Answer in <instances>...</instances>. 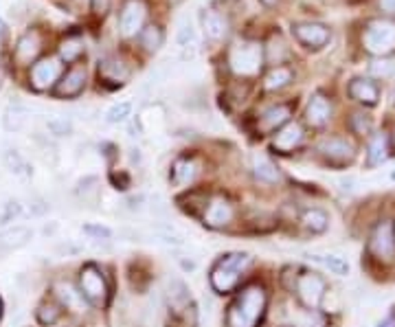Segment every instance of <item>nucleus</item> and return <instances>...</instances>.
Returning a JSON list of instances; mask_svg holds the SVG:
<instances>
[{
	"mask_svg": "<svg viewBox=\"0 0 395 327\" xmlns=\"http://www.w3.org/2000/svg\"><path fill=\"white\" fill-rule=\"evenodd\" d=\"M53 251H55V255H58V257H73V255H79L83 251V246H79V244L70 242V240H64L60 244H55Z\"/></svg>",
	"mask_w": 395,
	"mask_h": 327,
	"instance_id": "nucleus-40",
	"label": "nucleus"
},
{
	"mask_svg": "<svg viewBox=\"0 0 395 327\" xmlns=\"http://www.w3.org/2000/svg\"><path fill=\"white\" fill-rule=\"evenodd\" d=\"M349 97L364 106H376L380 99V90L371 79H354L349 84Z\"/></svg>",
	"mask_w": 395,
	"mask_h": 327,
	"instance_id": "nucleus-20",
	"label": "nucleus"
},
{
	"mask_svg": "<svg viewBox=\"0 0 395 327\" xmlns=\"http://www.w3.org/2000/svg\"><path fill=\"white\" fill-rule=\"evenodd\" d=\"M62 317V305L60 303H55V301H45V303H40V308L35 310V319L40 325H55L60 321Z\"/></svg>",
	"mask_w": 395,
	"mask_h": 327,
	"instance_id": "nucleus-32",
	"label": "nucleus"
},
{
	"mask_svg": "<svg viewBox=\"0 0 395 327\" xmlns=\"http://www.w3.org/2000/svg\"><path fill=\"white\" fill-rule=\"evenodd\" d=\"M202 29H204L207 37L222 40L224 35L229 33V22H227V18L222 16V13L213 11V9H207L202 13Z\"/></svg>",
	"mask_w": 395,
	"mask_h": 327,
	"instance_id": "nucleus-23",
	"label": "nucleus"
},
{
	"mask_svg": "<svg viewBox=\"0 0 395 327\" xmlns=\"http://www.w3.org/2000/svg\"><path fill=\"white\" fill-rule=\"evenodd\" d=\"M55 296L60 299L62 308L75 312V315L86 312V299H83V294L79 290H75L68 281H58V283H55Z\"/></svg>",
	"mask_w": 395,
	"mask_h": 327,
	"instance_id": "nucleus-16",
	"label": "nucleus"
},
{
	"mask_svg": "<svg viewBox=\"0 0 395 327\" xmlns=\"http://www.w3.org/2000/svg\"><path fill=\"white\" fill-rule=\"evenodd\" d=\"M292 79H294V73L290 71V68H286V66H275L273 71L266 75L264 86H266L268 90H279V88L288 86Z\"/></svg>",
	"mask_w": 395,
	"mask_h": 327,
	"instance_id": "nucleus-30",
	"label": "nucleus"
},
{
	"mask_svg": "<svg viewBox=\"0 0 395 327\" xmlns=\"http://www.w3.org/2000/svg\"><path fill=\"white\" fill-rule=\"evenodd\" d=\"M55 230H58V224L51 222V224H47L45 228H42V233H45V235L49 237V235H53V233H55Z\"/></svg>",
	"mask_w": 395,
	"mask_h": 327,
	"instance_id": "nucleus-53",
	"label": "nucleus"
},
{
	"mask_svg": "<svg viewBox=\"0 0 395 327\" xmlns=\"http://www.w3.org/2000/svg\"><path fill=\"white\" fill-rule=\"evenodd\" d=\"M77 194L83 202H92L99 196V178L97 176H86L77 183Z\"/></svg>",
	"mask_w": 395,
	"mask_h": 327,
	"instance_id": "nucleus-37",
	"label": "nucleus"
},
{
	"mask_svg": "<svg viewBox=\"0 0 395 327\" xmlns=\"http://www.w3.org/2000/svg\"><path fill=\"white\" fill-rule=\"evenodd\" d=\"M393 73H395V62H376L373 64V75L389 77Z\"/></svg>",
	"mask_w": 395,
	"mask_h": 327,
	"instance_id": "nucleus-45",
	"label": "nucleus"
},
{
	"mask_svg": "<svg viewBox=\"0 0 395 327\" xmlns=\"http://www.w3.org/2000/svg\"><path fill=\"white\" fill-rule=\"evenodd\" d=\"M81 230L90 240H110L112 237V230L108 226H102V224H83Z\"/></svg>",
	"mask_w": 395,
	"mask_h": 327,
	"instance_id": "nucleus-41",
	"label": "nucleus"
},
{
	"mask_svg": "<svg viewBox=\"0 0 395 327\" xmlns=\"http://www.w3.org/2000/svg\"><path fill=\"white\" fill-rule=\"evenodd\" d=\"M79 292L86 301L102 308L108 301V281L95 264H86L79 272Z\"/></svg>",
	"mask_w": 395,
	"mask_h": 327,
	"instance_id": "nucleus-5",
	"label": "nucleus"
},
{
	"mask_svg": "<svg viewBox=\"0 0 395 327\" xmlns=\"http://www.w3.org/2000/svg\"><path fill=\"white\" fill-rule=\"evenodd\" d=\"M167 301H169V305L174 308V312L187 310V305L191 301L187 283L182 279H169V283H167Z\"/></svg>",
	"mask_w": 395,
	"mask_h": 327,
	"instance_id": "nucleus-24",
	"label": "nucleus"
},
{
	"mask_svg": "<svg viewBox=\"0 0 395 327\" xmlns=\"http://www.w3.org/2000/svg\"><path fill=\"white\" fill-rule=\"evenodd\" d=\"M145 5L140 0H128L121 11V18H119V29L125 37H132L136 33L143 31V24H145Z\"/></svg>",
	"mask_w": 395,
	"mask_h": 327,
	"instance_id": "nucleus-10",
	"label": "nucleus"
},
{
	"mask_svg": "<svg viewBox=\"0 0 395 327\" xmlns=\"http://www.w3.org/2000/svg\"><path fill=\"white\" fill-rule=\"evenodd\" d=\"M60 75H62V64L58 58H42L31 68V75H29L31 88L38 92H45L58 84Z\"/></svg>",
	"mask_w": 395,
	"mask_h": 327,
	"instance_id": "nucleus-8",
	"label": "nucleus"
},
{
	"mask_svg": "<svg viewBox=\"0 0 395 327\" xmlns=\"http://www.w3.org/2000/svg\"><path fill=\"white\" fill-rule=\"evenodd\" d=\"M90 3H92V11L97 16H106L110 9V0H90Z\"/></svg>",
	"mask_w": 395,
	"mask_h": 327,
	"instance_id": "nucleus-49",
	"label": "nucleus"
},
{
	"mask_svg": "<svg viewBox=\"0 0 395 327\" xmlns=\"http://www.w3.org/2000/svg\"><path fill=\"white\" fill-rule=\"evenodd\" d=\"M99 75H102V79L108 81V84L121 86L123 81L130 77V68L119 58H106L102 64H99Z\"/></svg>",
	"mask_w": 395,
	"mask_h": 327,
	"instance_id": "nucleus-19",
	"label": "nucleus"
},
{
	"mask_svg": "<svg viewBox=\"0 0 395 327\" xmlns=\"http://www.w3.org/2000/svg\"><path fill=\"white\" fill-rule=\"evenodd\" d=\"M319 154L325 158V162L336 165V167H345L356 158L354 145H351L347 139H336V136L334 139H325L319 145Z\"/></svg>",
	"mask_w": 395,
	"mask_h": 327,
	"instance_id": "nucleus-9",
	"label": "nucleus"
},
{
	"mask_svg": "<svg viewBox=\"0 0 395 327\" xmlns=\"http://www.w3.org/2000/svg\"><path fill=\"white\" fill-rule=\"evenodd\" d=\"M132 117V101H119L112 103L106 112V121L108 124H125Z\"/></svg>",
	"mask_w": 395,
	"mask_h": 327,
	"instance_id": "nucleus-34",
	"label": "nucleus"
},
{
	"mask_svg": "<svg viewBox=\"0 0 395 327\" xmlns=\"http://www.w3.org/2000/svg\"><path fill=\"white\" fill-rule=\"evenodd\" d=\"M40 47H42V42H40V35L38 33H24L18 40L16 51H13V58H16L18 64L26 66V64H31L38 58Z\"/></svg>",
	"mask_w": 395,
	"mask_h": 327,
	"instance_id": "nucleus-22",
	"label": "nucleus"
},
{
	"mask_svg": "<svg viewBox=\"0 0 395 327\" xmlns=\"http://www.w3.org/2000/svg\"><path fill=\"white\" fill-rule=\"evenodd\" d=\"M119 237L125 240V242H140V240H143V233H140V230H136V228L123 226V228H119Z\"/></svg>",
	"mask_w": 395,
	"mask_h": 327,
	"instance_id": "nucleus-47",
	"label": "nucleus"
},
{
	"mask_svg": "<svg viewBox=\"0 0 395 327\" xmlns=\"http://www.w3.org/2000/svg\"><path fill=\"white\" fill-rule=\"evenodd\" d=\"M380 7H382L387 13H393L395 16V0H380Z\"/></svg>",
	"mask_w": 395,
	"mask_h": 327,
	"instance_id": "nucleus-51",
	"label": "nucleus"
},
{
	"mask_svg": "<svg viewBox=\"0 0 395 327\" xmlns=\"http://www.w3.org/2000/svg\"><path fill=\"white\" fill-rule=\"evenodd\" d=\"M49 202L47 200H42V198H33L31 202H29V213L31 215H35V217H42L45 213H49Z\"/></svg>",
	"mask_w": 395,
	"mask_h": 327,
	"instance_id": "nucleus-44",
	"label": "nucleus"
},
{
	"mask_svg": "<svg viewBox=\"0 0 395 327\" xmlns=\"http://www.w3.org/2000/svg\"><path fill=\"white\" fill-rule=\"evenodd\" d=\"M261 3H264V5H275L277 0H261Z\"/></svg>",
	"mask_w": 395,
	"mask_h": 327,
	"instance_id": "nucleus-56",
	"label": "nucleus"
},
{
	"mask_svg": "<svg viewBox=\"0 0 395 327\" xmlns=\"http://www.w3.org/2000/svg\"><path fill=\"white\" fill-rule=\"evenodd\" d=\"M31 237H33V230L29 226H22V224L7 226L3 233H0V249L3 251L22 249L31 242Z\"/></svg>",
	"mask_w": 395,
	"mask_h": 327,
	"instance_id": "nucleus-18",
	"label": "nucleus"
},
{
	"mask_svg": "<svg viewBox=\"0 0 395 327\" xmlns=\"http://www.w3.org/2000/svg\"><path fill=\"white\" fill-rule=\"evenodd\" d=\"M22 213V204L18 200H9L3 204V211H0V226H5L9 222H13L16 217Z\"/></svg>",
	"mask_w": 395,
	"mask_h": 327,
	"instance_id": "nucleus-39",
	"label": "nucleus"
},
{
	"mask_svg": "<svg viewBox=\"0 0 395 327\" xmlns=\"http://www.w3.org/2000/svg\"><path fill=\"white\" fill-rule=\"evenodd\" d=\"M143 204H145V196L143 194L130 196L128 200H125V209H128V211H140V209H143Z\"/></svg>",
	"mask_w": 395,
	"mask_h": 327,
	"instance_id": "nucleus-48",
	"label": "nucleus"
},
{
	"mask_svg": "<svg viewBox=\"0 0 395 327\" xmlns=\"http://www.w3.org/2000/svg\"><path fill=\"white\" fill-rule=\"evenodd\" d=\"M292 290L299 296V301L303 308L307 310H316L323 299H325V292H328V283L323 279L319 272L314 270H303L301 275L294 277V285Z\"/></svg>",
	"mask_w": 395,
	"mask_h": 327,
	"instance_id": "nucleus-3",
	"label": "nucleus"
},
{
	"mask_svg": "<svg viewBox=\"0 0 395 327\" xmlns=\"http://www.w3.org/2000/svg\"><path fill=\"white\" fill-rule=\"evenodd\" d=\"M301 224L305 226V230H309V233H314V235L325 233L330 226V215L323 209H307L301 215Z\"/></svg>",
	"mask_w": 395,
	"mask_h": 327,
	"instance_id": "nucleus-27",
	"label": "nucleus"
},
{
	"mask_svg": "<svg viewBox=\"0 0 395 327\" xmlns=\"http://www.w3.org/2000/svg\"><path fill=\"white\" fill-rule=\"evenodd\" d=\"M150 211H152L154 217H161V220H165V217L169 215V204L161 196H152L150 198Z\"/></svg>",
	"mask_w": 395,
	"mask_h": 327,
	"instance_id": "nucleus-42",
	"label": "nucleus"
},
{
	"mask_svg": "<svg viewBox=\"0 0 395 327\" xmlns=\"http://www.w3.org/2000/svg\"><path fill=\"white\" fill-rule=\"evenodd\" d=\"M3 79H5V73H3V68H0V86H3Z\"/></svg>",
	"mask_w": 395,
	"mask_h": 327,
	"instance_id": "nucleus-57",
	"label": "nucleus"
},
{
	"mask_svg": "<svg viewBox=\"0 0 395 327\" xmlns=\"http://www.w3.org/2000/svg\"><path fill=\"white\" fill-rule=\"evenodd\" d=\"M5 165L11 174L16 176H31L29 162L24 160V156L18 152V149H7L5 152Z\"/></svg>",
	"mask_w": 395,
	"mask_h": 327,
	"instance_id": "nucleus-33",
	"label": "nucleus"
},
{
	"mask_svg": "<svg viewBox=\"0 0 395 327\" xmlns=\"http://www.w3.org/2000/svg\"><path fill=\"white\" fill-rule=\"evenodd\" d=\"M303 143V128L296 121H288V124L281 128L273 141V147L281 154H290L296 147Z\"/></svg>",
	"mask_w": 395,
	"mask_h": 327,
	"instance_id": "nucleus-14",
	"label": "nucleus"
},
{
	"mask_svg": "<svg viewBox=\"0 0 395 327\" xmlns=\"http://www.w3.org/2000/svg\"><path fill=\"white\" fill-rule=\"evenodd\" d=\"M252 257L246 253H231V255H224L222 260L213 266L211 270V288L220 294H227L231 292L235 285L239 283V277L242 272L250 266Z\"/></svg>",
	"mask_w": 395,
	"mask_h": 327,
	"instance_id": "nucleus-2",
	"label": "nucleus"
},
{
	"mask_svg": "<svg viewBox=\"0 0 395 327\" xmlns=\"http://www.w3.org/2000/svg\"><path fill=\"white\" fill-rule=\"evenodd\" d=\"M378 327H395V312H391V315L382 323H380Z\"/></svg>",
	"mask_w": 395,
	"mask_h": 327,
	"instance_id": "nucleus-52",
	"label": "nucleus"
},
{
	"mask_svg": "<svg viewBox=\"0 0 395 327\" xmlns=\"http://www.w3.org/2000/svg\"><path fill=\"white\" fill-rule=\"evenodd\" d=\"M140 44L145 47V51L154 53L159 51L163 47V31L159 29V26H145L143 31H140Z\"/></svg>",
	"mask_w": 395,
	"mask_h": 327,
	"instance_id": "nucleus-35",
	"label": "nucleus"
},
{
	"mask_svg": "<svg viewBox=\"0 0 395 327\" xmlns=\"http://www.w3.org/2000/svg\"><path fill=\"white\" fill-rule=\"evenodd\" d=\"M266 310V290L261 285H248L227 310L229 327H257Z\"/></svg>",
	"mask_w": 395,
	"mask_h": 327,
	"instance_id": "nucleus-1",
	"label": "nucleus"
},
{
	"mask_svg": "<svg viewBox=\"0 0 395 327\" xmlns=\"http://www.w3.org/2000/svg\"><path fill=\"white\" fill-rule=\"evenodd\" d=\"M309 260L312 262H316L319 266H323V268H328L332 275H347L349 272V264L343 260V257H338V255H330V253H325V255H307Z\"/></svg>",
	"mask_w": 395,
	"mask_h": 327,
	"instance_id": "nucleus-29",
	"label": "nucleus"
},
{
	"mask_svg": "<svg viewBox=\"0 0 395 327\" xmlns=\"http://www.w3.org/2000/svg\"><path fill=\"white\" fill-rule=\"evenodd\" d=\"M332 119V103L325 94H314L312 99L307 103V110H305V121L312 128H323Z\"/></svg>",
	"mask_w": 395,
	"mask_h": 327,
	"instance_id": "nucleus-15",
	"label": "nucleus"
},
{
	"mask_svg": "<svg viewBox=\"0 0 395 327\" xmlns=\"http://www.w3.org/2000/svg\"><path fill=\"white\" fill-rule=\"evenodd\" d=\"M86 86V68L83 66H73L70 71L55 84V94L62 99L77 97V94Z\"/></svg>",
	"mask_w": 395,
	"mask_h": 327,
	"instance_id": "nucleus-13",
	"label": "nucleus"
},
{
	"mask_svg": "<svg viewBox=\"0 0 395 327\" xmlns=\"http://www.w3.org/2000/svg\"><path fill=\"white\" fill-rule=\"evenodd\" d=\"M47 130H49V134L55 136V139H64V136L73 132V124L64 117H51V119H47Z\"/></svg>",
	"mask_w": 395,
	"mask_h": 327,
	"instance_id": "nucleus-38",
	"label": "nucleus"
},
{
	"mask_svg": "<svg viewBox=\"0 0 395 327\" xmlns=\"http://www.w3.org/2000/svg\"><path fill=\"white\" fill-rule=\"evenodd\" d=\"M351 128H354L356 134H369L371 132V119L358 112V115L351 117Z\"/></svg>",
	"mask_w": 395,
	"mask_h": 327,
	"instance_id": "nucleus-43",
	"label": "nucleus"
},
{
	"mask_svg": "<svg viewBox=\"0 0 395 327\" xmlns=\"http://www.w3.org/2000/svg\"><path fill=\"white\" fill-rule=\"evenodd\" d=\"M130 160H132V162H140V154H138V149H130Z\"/></svg>",
	"mask_w": 395,
	"mask_h": 327,
	"instance_id": "nucleus-54",
	"label": "nucleus"
},
{
	"mask_svg": "<svg viewBox=\"0 0 395 327\" xmlns=\"http://www.w3.org/2000/svg\"><path fill=\"white\" fill-rule=\"evenodd\" d=\"M0 312H3V303H0Z\"/></svg>",
	"mask_w": 395,
	"mask_h": 327,
	"instance_id": "nucleus-59",
	"label": "nucleus"
},
{
	"mask_svg": "<svg viewBox=\"0 0 395 327\" xmlns=\"http://www.w3.org/2000/svg\"><path fill=\"white\" fill-rule=\"evenodd\" d=\"M364 49L373 56H387L395 49V22L373 20L364 31Z\"/></svg>",
	"mask_w": 395,
	"mask_h": 327,
	"instance_id": "nucleus-6",
	"label": "nucleus"
},
{
	"mask_svg": "<svg viewBox=\"0 0 395 327\" xmlns=\"http://www.w3.org/2000/svg\"><path fill=\"white\" fill-rule=\"evenodd\" d=\"M31 117V110L26 108L24 103L20 101H11L7 106V110L3 115V126L7 132H20L24 126H26V121H29Z\"/></svg>",
	"mask_w": 395,
	"mask_h": 327,
	"instance_id": "nucleus-21",
	"label": "nucleus"
},
{
	"mask_svg": "<svg viewBox=\"0 0 395 327\" xmlns=\"http://www.w3.org/2000/svg\"><path fill=\"white\" fill-rule=\"evenodd\" d=\"M387 158H389V139H387V134H376L371 139V143H369V149H366V165H369V167L382 165Z\"/></svg>",
	"mask_w": 395,
	"mask_h": 327,
	"instance_id": "nucleus-26",
	"label": "nucleus"
},
{
	"mask_svg": "<svg viewBox=\"0 0 395 327\" xmlns=\"http://www.w3.org/2000/svg\"><path fill=\"white\" fill-rule=\"evenodd\" d=\"M252 169H255V176H257L261 183L275 185V183L281 181L279 167L275 165L271 158H266V156H255V165H252Z\"/></svg>",
	"mask_w": 395,
	"mask_h": 327,
	"instance_id": "nucleus-28",
	"label": "nucleus"
},
{
	"mask_svg": "<svg viewBox=\"0 0 395 327\" xmlns=\"http://www.w3.org/2000/svg\"><path fill=\"white\" fill-rule=\"evenodd\" d=\"M189 42H193V29H191V24H182L178 31V44L187 49Z\"/></svg>",
	"mask_w": 395,
	"mask_h": 327,
	"instance_id": "nucleus-46",
	"label": "nucleus"
},
{
	"mask_svg": "<svg viewBox=\"0 0 395 327\" xmlns=\"http://www.w3.org/2000/svg\"><path fill=\"white\" fill-rule=\"evenodd\" d=\"M198 176V165L193 158H178L172 165V183L176 187H187Z\"/></svg>",
	"mask_w": 395,
	"mask_h": 327,
	"instance_id": "nucleus-25",
	"label": "nucleus"
},
{
	"mask_svg": "<svg viewBox=\"0 0 395 327\" xmlns=\"http://www.w3.org/2000/svg\"><path fill=\"white\" fill-rule=\"evenodd\" d=\"M369 253L380 264L395 262V226L391 222H380L369 240Z\"/></svg>",
	"mask_w": 395,
	"mask_h": 327,
	"instance_id": "nucleus-7",
	"label": "nucleus"
},
{
	"mask_svg": "<svg viewBox=\"0 0 395 327\" xmlns=\"http://www.w3.org/2000/svg\"><path fill=\"white\" fill-rule=\"evenodd\" d=\"M176 260H178L180 268L185 270V272H189V270H193V268H195V262H193V260H187L185 255H176Z\"/></svg>",
	"mask_w": 395,
	"mask_h": 327,
	"instance_id": "nucleus-50",
	"label": "nucleus"
},
{
	"mask_svg": "<svg viewBox=\"0 0 395 327\" xmlns=\"http://www.w3.org/2000/svg\"><path fill=\"white\" fill-rule=\"evenodd\" d=\"M292 33L307 49H321L330 42L328 26H323L319 22H296L292 24Z\"/></svg>",
	"mask_w": 395,
	"mask_h": 327,
	"instance_id": "nucleus-11",
	"label": "nucleus"
},
{
	"mask_svg": "<svg viewBox=\"0 0 395 327\" xmlns=\"http://www.w3.org/2000/svg\"><path fill=\"white\" fill-rule=\"evenodd\" d=\"M292 117V106L288 103H279L268 108V110L259 117V130L261 132H275L277 128H284Z\"/></svg>",
	"mask_w": 395,
	"mask_h": 327,
	"instance_id": "nucleus-17",
	"label": "nucleus"
},
{
	"mask_svg": "<svg viewBox=\"0 0 395 327\" xmlns=\"http://www.w3.org/2000/svg\"><path fill=\"white\" fill-rule=\"evenodd\" d=\"M5 33H7V26H5V22H3V20H0V40L5 37Z\"/></svg>",
	"mask_w": 395,
	"mask_h": 327,
	"instance_id": "nucleus-55",
	"label": "nucleus"
},
{
	"mask_svg": "<svg viewBox=\"0 0 395 327\" xmlns=\"http://www.w3.org/2000/svg\"><path fill=\"white\" fill-rule=\"evenodd\" d=\"M233 215H235L233 204L227 198L218 196V198L211 200L209 207L204 209V224L209 228H224V226L231 224Z\"/></svg>",
	"mask_w": 395,
	"mask_h": 327,
	"instance_id": "nucleus-12",
	"label": "nucleus"
},
{
	"mask_svg": "<svg viewBox=\"0 0 395 327\" xmlns=\"http://www.w3.org/2000/svg\"><path fill=\"white\" fill-rule=\"evenodd\" d=\"M288 58V49H286V42L281 40L279 35H273L271 40H268V44H266V53H264V60L268 64H281Z\"/></svg>",
	"mask_w": 395,
	"mask_h": 327,
	"instance_id": "nucleus-31",
	"label": "nucleus"
},
{
	"mask_svg": "<svg viewBox=\"0 0 395 327\" xmlns=\"http://www.w3.org/2000/svg\"><path fill=\"white\" fill-rule=\"evenodd\" d=\"M229 64L235 75H257L264 64V51L257 42H242L231 49Z\"/></svg>",
	"mask_w": 395,
	"mask_h": 327,
	"instance_id": "nucleus-4",
	"label": "nucleus"
},
{
	"mask_svg": "<svg viewBox=\"0 0 395 327\" xmlns=\"http://www.w3.org/2000/svg\"><path fill=\"white\" fill-rule=\"evenodd\" d=\"M81 53H83V47H81V40L79 37H66L64 42L60 44V58L66 64H73L81 56Z\"/></svg>",
	"mask_w": 395,
	"mask_h": 327,
	"instance_id": "nucleus-36",
	"label": "nucleus"
},
{
	"mask_svg": "<svg viewBox=\"0 0 395 327\" xmlns=\"http://www.w3.org/2000/svg\"><path fill=\"white\" fill-rule=\"evenodd\" d=\"M393 145H395V134H393Z\"/></svg>",
	"mask_w": 395,
	"mask_h": 327,
	"instance_id": "nucleus-58",
	"label": "nucleus"
}]
</instances>
